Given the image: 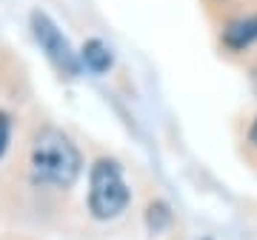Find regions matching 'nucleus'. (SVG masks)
Segmentation results:
<instances>
[{
	"label": "nucleus",
	"mask_w": 257,
	"mask_h": 240,
	"mask_svg": "<svg viewBox=\"0 0 257 240\" xmlns=\"http://www.w3.org/2000/svg\"><path fill=\"white\" fill-rule=\"evenodd\" d=\"M32 166V180L40 186H55V189H69L80 175V152L60 129H40L32 143L29 155Z\"/></svg>",
	"instance_id": "1"
},
{
	"label": "nucleus",
	"mask_w": 257,
	"mask_h": 240,
	"mask_svg": "<svg viewBox=\"0 0 257 240\" xmlns=\"http://www.w3.org/2000/svg\"><path fill=\"white\" fill-rule=\"evenodd\" d=\"M169 223H172V212H169V206L163 200H155V203H149L146 209V226L152 234H160L163 229H169Z\"/></svg>",
	"instance_id": "6"
},
{
	"label": "nucleus",
	"mask_w": 257,
	"mask_h": 240,
	"mask_svg": "<svg viewBox=\"0 0 257 240\" xmlns=\"http://www.w3.org/2000/svg\"><path fill=\"white\" fill-rule=\"evenodd\" d=\"M248 140H251V143L257 146V120L251 123V129H248Z\"/></svg>",
	"instance_id": "8"
},
{
	"label": "nucleus",
	"mask_w": 257,
	"mask_h": 240,
	"mask_svg": "<svg viewBox=\"0 0 257 240\" xmlns=\"http://www.w3.org/2000/svg\"><path fill=\"white\" fill-rule=\"evenodd\" d=\"M80 63L89 69V72L94 74H103L109 72L111 63H114V57H111V49L103 43V40H97V37H92V40H86L80 49Z\"/></svg>",
	"instance_id": "5"
},
{
	"label": "nucleus",
	"mask_w": 257,
	"mask_h": 240,
	"mask_svg": "<svg viewBox=\"0 0 257 240\" xmlns=\"http://www.w3.org/2000/svg\"><path fill=\"white\" fill-rule=\"evenodd\" d=\"M132 200L123 172L114 160H97L92 166V177H89V209L97 220H111L117 217Z\"/></svg>",
	"instance_id": "2"
},
{
	"label": "nucleus",
	"mask_w": 257,
	"mask_h": 240,
	"mask_svg": "<svg viewBox=\"0 0 257 240\" xmlns=\"http://www.w3.org/2000/svg\"><path fill=\"white\" fill-rule=\"evenodd\" d=\"M9 132H12V123H9V117L0 111V157L6 155V146H9Z\"/></svg>",
	"instance_id": "7"
},
{
	"label": "nucleus",
	"mask_w": 257,
	"mask_h": 240,
	"mask_svg": "<svg viewBox=\"0 0 257 240\" xmlns=\"http://www.w3.org/2000/svg\"><path fill=\"white\" fill-rule=\"evenodd\" d=\"M32 35H35L40 52L49 57V63L55 66L66 77H77L80 74V55L72 49L69 37L57 29V23L49 18L46 12H32Z\"/></svg>",
	"instance_id": "3"
},
{
	"label": "nucleus",
	"mask_w": 257,
	"mask_h": 240,
	"mask_svg": "<svg viewBox=\"0 0 257 240\" xmlns=\"http://www.w3.org/2000/svg\"><path fill=\"white\" fill-rule=\"evenodd\" d=\"M223 46L231 52H243V49L254 46L257 43V15H246V18L231 20L229 26L223 29Z\"/></svg>",
	"instance_id": "4"
}]
</instances>
